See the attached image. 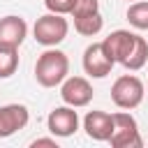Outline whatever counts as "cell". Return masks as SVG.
Masks as SVG:
<instances>
[{"label":"cell","mask_w":148,"mask_h":148,"mask_svg":"<svg viewBox=\"0 0 148 148\" xmlns=\"http://www.w3.org/2000/svg\"><path fill=\"white\" fill-rule=\"evenodd\" d=\"M83 130L92 141H109L113 134V113L88 111L83 118Z\"/></svg>","instance_id":"30bf717a"},{"label":"cell","mask_w":148,"mask_h":148,"mask_svg":"<svg viewBox=\"0 0 148 148\" xmlns=\"http://www.w3.org/2000/svg\"><path fill=\"white\" fill-rule=\"evenodd\" d=\"M127 2H130V0H127ZM132 2H136V0H132Z\"/></svg>","instance_id":"ac0fdd59"},{"label":"cell","mask_w":148,"mask_h":148,"mask_svg":"<svg viewBox=\"0 0 148 148\" xmlns=\"http://www.w3.org/2000/svg\"><path fill=\"white\" fill-rule=\"evenodd\" d=\"M102 28H104V18H102L99 12L74 18V30H76L79 35H83V37H95Z\"/></svg>","instance_id":"7c38bea8"},{"label":"cell","mask_w":148,"mask_h":148,"mask_svg":"<svg viewBox=\"0 0 148 148\" xmlns=\"http://www.w3.org/2000/svg\"><path fill=\"white\" fill-rule=\"evenodd\" d=\"M67 30H69V23L62 14H44L35 21L32 25V37L37 44L42 46H58L65 37H67Z\"/></svg>","instance_id":"3957f363"},{"label":"cell","mask_w":148,"mask_h":148,"mask_svg":"<svg viewBox=\"0 0 148 148\" xmlns=\"http://www.w3.org/2000/svg\"><path fill=\"white\" fill-rule=\"evenodd\" d=\"M109 143L113 148H141L143 146L139 125L132 113H127V111L113 113V134H111Z\"/></svg>","instance_id":"5b68a950"},{"label":"cell","mask_w":148,"mask_h":148,"mask_svg":"<svg viewBox=\"0 0 148 148\" xmlns=\"http://www.w3.org/2000/svg\"><path fill=\"white\" fill-rule=\"evenodd\" d=\"M127 21L136 30H148V0H136L127 7Z\"/></svg>","instance_id":"4fadbf2b"},{"label":"cell","mask_w":148,"mask_h":148,"mask_svg":"<svg viewBox=\"0 0 148 148\" xmlns=\"http://www.w3.org/2000/svg\"><path fill=\"white\" fill-rule=\"evenodd\" d=\"M74 2L76 0H44V7L49 9V12H53V14H72V9H74Z\"/></svg>","instance_id":"2e32d148"},{"label":"cell","mask_w":148,"mask_h":148,"mask_svg":"<svg viewBox=\"0 0 148 148\" xmlns=\"http://www.w3.org/2000/svg\"><path fill=\"white\" fill-rule=\"evenodd\" d=\"M18 67V49L0 44V79H9Z\"/></svg>","instance_id":"5bb4252c"},{"label":"cell","mask_w":148,"mask_h":148,"mask_svg":"<svg viewBox=\"0 0 148 148\" xmlns=\"http://www.w3.org/2000/svg\"><path fill=\"white\" fill-rule=\"evenodd\" d=\"M30 120V111L25 104H5L0 106V139H7L23 130Z\"/></svg>","instance_id":"9c48e42d"},{"label":"cell","mask_w":148,"mask_h":148,"mask_svg":"<svg viewBox=\"0 0 148 148\" xmlns=\"http://www.w3.org/2000/svg\"><path fill=\"white\" fill-rule=\"evenodd\" d=\"M25 37H28V23H25V18L14 16V14L0 18V44L2 46L18 49Z\"/></svg>","instance_id":"8fae6325"},{"label":"cell","mask_w":148,"mask_h":148,"mask_svg":"<svg viewBox=\"0 0 148 148\" xmlns=\"http://www.w3.org/2000/svg\"><path fill=\"white\" fill-rule=\"evenodd\" d=\"M69 74V58L60 51L49 46L35 62V79L42 88H56L60 86Z\"/></svg>","instance_id":"7a4b0ae2"},{"label":"cell","mask_w":148,"mask_h":148,"mask_svg":"<svg viewBox=\"0 0 148 148\" xmlns=\"http://www.w3.org/2000/svg\"><path fill=\"white\" fill-rule=\"evenodd\" d=\"M95 12H99V0H76L74 9H72V18L88 16V14H95Z\"/></svg>","instance_id":"9a60e30c"},{"label":"cell","mask_w":148,"mask_h":148,"mask_svg":"<svg viewBox=\"0 0 148 148\" xmlns=\"http://www.w3.org/2000/svg\"><path fill=\"white\" fill-rule=\"evenodd\" d=\"M30 146H32V148H37V146H51V148H56L58 143H56V139H35Z\"/></svg>","instance_id":"e0dca14e"},{"label":"cell","mask_w":148,"mask_h":148,"mask_svg":"<svg viewBox=\"0 0 148 148\" xmlns=\"http://www.w3.org/2000/svg\"><path fill=\"white\" fill-rule=\"evenodd\" d=\"M92 86L88 79L83 76H67L62 83H60V97L65 104L74 106V109H81V106H88L92 102Z\"/></svg>","instance_id":"8992f818"},{"label":"cell","mask_w":148,"mask_h":148,"mask_svg":"<svg viewBox=\"0 0 148 148\" xmlns=\"http://www.w3.org/2000/svg\"><path fill=\"white\" fill-rule=\"evenodd\" d=\"M46 127L53 136H72L76 130H79V113L74 111V106L65 104V106H56L49 118H46Z\"/></svg>","instance_id":"ba28073f"},{"label":"cell","mask_w":148,"mask_h":148,"mask_svg":"<svg viewBox=\"0 0 148 148\" xmlns=\"http://www.w3.org/2000/svg\"><path fill=\"white\" fill-rule=\"evenodd\" d=\"M111 99L118 109H136L143 102V83L134 74H123L111 86Z\"/></svg>","instance_id":"277c9868"},{"label":"cell","mask_w":148,"mask_h":148,"mask_svg":"<svg viewBox=\"0 0 148 148\" xmlns=\"http://www.w3.org/2000/svg\"><path fill=\"white\" fill-rule=\"evenodd\" d=\"M83 72L88 74V76H92V79H104V76H109L111 74V69H113V60L104 53V49H102V42H92V44H88L86 46V51H83Z\"/></svg>","instance_id":"52a82bcc"},{"label":"cell","mask_w":148,"mask_h":148,"mask_svg":"<svg viewBox=\"0 0 148 148\" xmlns=\"http://www.w3.org/2000/svg\"><path fill=\"white\" fill-rule=\"evenodd\" d=\"M102 49L113 62H120L125 69L132 72L141 69L148 62V42L130 30H113L109 37L102 39Z\"/></svg>","instance_id":"6da1fadb"}]
</instances>
